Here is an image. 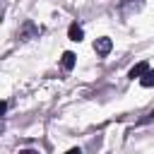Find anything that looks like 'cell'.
I'll use <instances>...</instances> for the list:
<instances>
[{
  "instance_id": "1",
  "label": "cell",
  "mask_w": 154,
  "mask_h": 154,
  "mask_svg": "<svg viewBox=\"0 0 154 154\" xmlns=\"http://www.w3.org/2000/svg\"><path fill=\"white\" fill-rule=\"evenodd\" d=\"M111 48H113V41L111 38H106V36H101V38H96L94 41V51H96V55H108L111 53Z\"/></svg>"
},
{
  "instance_id": "2",
  "label": "cell",
  "mask_w": 154,
  "mask_h": 154,
  "mask_svg": "<svg viewBox=\"0 0 154 154\" xmlns=\"http://www.w3.org/2000/svg\"><path fill=\"white\" fill-rule=\"evenodd\" d=\"M75 63H77V55H75L72 51H65L63 58H60V67H63V70H72Z\"/></svg>"
},
{
  "instance_id": "3",
  "label": "cell",
  "mask_w": 154,
  "mask_h": 154,
  "mask_svg": "<svg viewBox=\"0 0 154 154\" xmlns=\"http://www.w3.org/2000/svg\"><path fill=\"white\" fill-rule=\"evenodd\" d=\"M147 70H149V65H147V63L142 60V63H137L135 67H130V72H128V77H130V79H135V77H142V75H144Z\"/></svg>"
},
{
  "instance_id": "4",
  "label": "cell",
  "mask_w": 154,
  "mask_h": 154,
  "mask_svg": "<svg viewBox=\"0 0 154 154\" xmlns=\"http://www.w3.org/2000/svg\"><path fill=\"white\" fill-rule=\"evenodd\" d=\"M67 36H70V41H82L84 31H82V26H79V24H70V29H67Z\"/></svg>"
},
{
  "instance_id": "5",
  "label": "cell",
  "mask_w": 154,
  "mask_h": 154,
  "mask_svg": "<svg viewBox=\"0 0 154 154\" xmlns=\"http://www.w3.org/2000/svg\"><path fill=\"white\" fill-rule=\"evenodd\" d=\"M140 84H142V87H154V70H147V72L140 77Z\"/></svg>"
},
{
  "instance_id": "6",
  "label": "cell",
  "mask_w": 154,
  "mask_h": 154,
  "mask_svg": "<svg viewBox=\"0 0 154 154\" xmlns=\"http://www.w3.org/2000/svg\"><path fill=\"white\" fill-rule=\"evenodd\" d=\"M29 34H38V26H34L31 22H26V26H24V31H22V38H26Z\"/></svg>"
},
{
  "instance_id": "7",
  "label": "cell",
  "mask_w": 154,
  "mask_h": 154,
  "mask_svg": "<svg viewBox=\"0 0 154 154\" xmlns=\"http://www.w3.org/2000/svg\"><path fill=\"white\" fill-rule=\"evenodd\" d=\"M5 111H7V103H5V101H0V118L5 116Z\"/></svg>"
},
{
  "instance_id": "8",
  "label": "cell",
  "mask_w": 154,
  "mask_h": 154,
  "mask_svg": "<svg viewBox=\"0 0 154 154\" xmlns=\"http://www.w3.org/2000/svg\"><path fill=\"white\" fill-rule=\"evenodd\" d=\"M65 154H82V149H79V147H72V149H67Z\"/></svg>"
},
{
  "instance_id": "9",
  "label": "cell",
  "mask_w": 154,
  "mask_h": 154,
  "mask_svg": "<svg viewBox=\"0 0 154 154\" xmlns=\"http://www.w3.org/2000/svg\"><path fill=\"white\" fill-rule=\"evenodd\" d=\"M19 154H38V152H36V149H22Z\"/></svg>"
},
{
  "instance_id": "10",
  "label": "cell",
  "mask_w": 154,
  "mask_h": 154,
  "mask_svg": "<svg viewBox=\"0 0 154 154\" xmlns=\"http://www.w3.org/2000/svg\"><path fill=\"white\" fill-rule=\"evenodd\" d=\"M147 120H154V111H152V113H149V116H147Z\"/></svg>"
}]
</instances>
